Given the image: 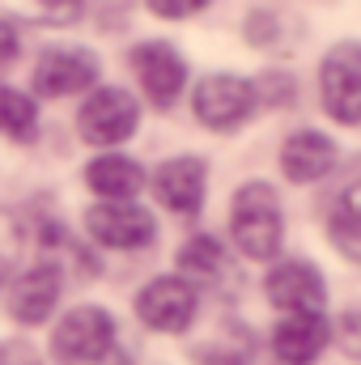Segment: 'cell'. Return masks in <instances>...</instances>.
Returning <instances> with one entry per match:
<instances>
[{
  "label": "cell",
  "instance_id": "11",
  "mask_svg": "<svg viewBox=\"0 0 361 365\" xmlns=\"http://www.w3.org/2000/svg\"><path fill=\"white\" fill-rule=\"evenodd\" d=\"M56 302H60V268L56 264H39V268H30L26 276H17V284L9 293V314L17 323L34 327V323H47L51 319Z\"/></svg>",
  "mask_w": 361,
  "mask_h": 365
},
{
  "label": "cell",
  "instance_id": "19",
  "mask_svg": "<svg viewBox=\"0 0 361 365\" xmlns=\"http://www.w3.org/2000/svg\"><path fill=\"white\" fill-rule=\"evenodd\" d=\"M13 9H21L34 21H73L81 13V0H4Z\"/></svg>",
  "mask_w": 361,
  "mask_h": 365
},
{
  "label": "cell",
  "instance_id": "3",
  "mask_svg": "<svg viewBox=\"0 0 361 365\" xmlns=\"http://www.w3.org/2000/svg\"><path fill=\"white\" fill-rule=\"evenodd\" d=\"M141 123V106L136 98L119 86H106V90H93L81 102V115H77V128H81V140L90 145H123Z\"/></svg>",
  "mask_w": 361,
  "mask_h": 365
},
{
  "label": "cell",
  "instance_id": "18",
  "mask_svg": "<svg viewBox=\"0 0 361 365\" xmlns=\"http://www.w3.org/2000/svg\"><path fill=\"white\" fill-rule=\"evenodd\" d=\"M221 264H225V255H221V242L217 238H208V234H195V238H187L179 251V268L187 276H200V280H213V276L221 272Z\"/></svg>",
  "mask_w": 361,
  "mask_h": 365
},
{
  "label": "cell",
  "instance_id": "9",
  "mask_svg": "<svg viewBox=\"0 0 361 365\" xmlns=\"http://www.w3.org/2000/svg\"><path fill=\"white\" fill-rule=\"evenodd\" d=\"M98 81V56L86 47H51L39 56L34 68V90L43 98H68Z\"/></svg>",
  "mask_w": 361,
  "mask_h": 365
},
{
  "label": "cell",
  "instance_id": "16",
  "mask_svg": "<svg viewBox=\"0 0 361 365\" xmlns=\"http://www.w3.org/2000/svg\"><path fill=\"white\" fill-rule=\"evenodd\" d=\"M327 234H332V242L345 259L361 264V179L340 191V200L327 217Z\"/></svg>",
  "mask_w": 361,
  "mask_h": 365
},
{
  "label": "cell",
  "instance_id": "2",
  "mask_svg": "<svg viewBox=\"0 0 361 365\" xmlns=\"http://www.w3.org/2000/svg\"><path fill=\"white\" fill-rule=\"evenodd\" d=\"M115 349V319L102 306L68 310L51 331V353L60 365H102Z\"/></svg>",
  "mask_w": 361,
  "mask_h": 365
},
{
  "label": "cell",
  "instance_id": "24",
  "mask_svg": "<svg viewBox=\"0 0 361 365\" xmlns=\"http://www.w3.org/2000/svg\"><path fill=\"white\" fill-rule=\"evenodd\" d=\"M225 365H243V361H225Z\"/></svg>",
  "mask_w": 361,
  "mask_h": 365
},
{
  "label": "cell",
  "instance_id": "5",
  "mask_svg": "<svg viewBox=\"0 0 361 365\" xmlns=\"http://www.w3.org/2000/svg\"><path fill=\"white\" fill-rule=\"evenodd\" d=\"M255 110V86L230 73H213L195 86V119L213 132H234Z\"/></svg>",
  "mask_w": 361,
  "mask_h": 365
},
{
  "label": "cell",
  "instance_id": "6",
  "mask_svg": "<svg viewBox=\"0 0 361 365\" xmlns=\"http://www.w3.org/2000/svg\"><path fill=\"white\" fill-rule=\"evenodd\" d=\"M86 230H90L93 242L115 247V251H141V247H149L158 238L153 217L141 204H128V200L93 204L90 212H86Z\"/></svg>",
  "mask_w": 361,
  "mask_h": 365
},
{
  "label": "cell",
  "instance_id": "10",
  "mask_svg": "<svg viewBox=\"0 0 361 365\" xmlns=\"http://www.w3.org/2000/svg\"><path fill=\"white\" fill-rule=\"evenodd\" d=\"M132 68L141 77V90L158 106H171L187 86V64H183V56L171 43H141L132 51Z\"/></svg>",
  "mask_w": 361,
  "mask_h": 365
},
{
  "label": "cell",
  "instance_id": "12",
  "mask_svg": "<svg viewBox=\"0 0 361 365\" xmlns=\"http://www.w3.org/2000/svg\"><path fill=\"white\" fill-rule=\"evenodd\" d=\"M332 340V327L323 314H289L272 331V353L285 365H310Z\"/></svg>",
  "mask_w": 361,
  "mask_h": 365
},
{
  "label": "cell",
  "instance_id": "1",
  "mask_svg": "<svg viewBox=\"0 0 361 365\" xmlns=\"http://www.w3.org/2000/svg\"><path fill=\"white\" fill-rule=\"evenodd\" d=\"M230 234L247 259H272L285 238V217L268 182H247L230 208Z\"/></svg>",
  "mask_w": 361,
  "mask_h": 365
},
{
  "label": "cell",
  "instance_id": "22",
  "mask_svg": "<svg viewBox=\"0 0 361 365\" xmlns=\"http://www.w3.org/2000/svg\"><path fill=\"white\" fill-rule=\"evenodd\" d=\"M17 51H21V38H17V26H9V21L0 17V68H9V64L17 60Z\"/></svg>",
  "mask_w": 361,
  "mask_h": 365
},
{
  "label": "cell",
  "instance_id": "20",
  "mask_svg": "<svg viewBox=\"0 0 361 365\" xmlns=\"http://www.w3.org/2000/svg\"><path fill=\"white\" fill-rule=\"evenodd\" d=\"M336 336H340V349H345L349 357H357V361H361V306H353V310H345V314H340Z\"/></svg>",
  "mask_w": 361,
  "mask_h": 365
},
{
  "label": "cell",
  "instance_id": "4",
  "mask_svg": "<svg viewBox=\"0 0 361 365\" xmlns=\"http://www.w3.org/2000/svg\"><path fill=\"white\" fill-rule=\"evenodd\" d=\"M319 93H323V106L332 119L361 123V43H336L323 56Z\"/></svg>",
  "mask_w": 361,
  "mask_h": 365
},
{
  "label": "cell",
  "instance_id": "21",
  "mask_svg": "<svg viewBox=\"0 0 361 365\" xmlns=\"http://www.w3.org/2000/svg\"><path fill=\"white\" fill-rule=\"evenodd\" d=\"M145 4H149L158 17H171V21H175V17H191V13H200L208 0H145Z\"/></svg>",
  "mask_w": 361,
  "mask_h": 365
},
{
  "label": "cell",
  "instance_id": "23",
  "mask_svg": "<svg viewBox=\"0 0 361 365\" xmlns=\"http://www.w3.org/2000/svg\"><path fill=\"white\" fill-rule=\"evenodd\" d=\"M0 365H43L39 361V353L30 349V344H0Z\"/></svg>",
  "mask_w": 361,
  "mask_h": 365
},
{
  "label": "cell",
  "instance_id": "14",
  "mask_svg": "<svg viewBox=\"0 0 361 365\" xmlns=\"http://www.w3.org/2000/svg\"><path fill=\"white\" fill-rule=\"evenodd\" d=\"M336 166V145L323 132H293L280 149V170L289 182H319Z\"/></svg>",
  "mask_w": 361,
  "mask_h": 365
},
{
  "label": "cell",
  "instance_id": "13",
  "mask_svg": "<svg viewBox=\"0 0 361 365\" xmlns=\"http://www.w3.org/2000/svg\"><path fill=\"white\" fill-rule=\"evenodd\" d=\"M153 191H158V200H162L171 212L195 217L200 204H204V162H195V158H175V162L158 166Z\"/></svg>",
  "mask_w": 361,
  "mask_h": 365
},
{
  "label": "cell",
  "instance_id": "8",
  "mask_svg": "<svg viewBox=\"0 0 361 365\" xmlns=\"http://www.w3.org/2000/svg\"><path fill=\"white\" fill-rule=\"evenodd\" d=\"M264 293L285 314H323V302H327V284H323L319 268L302 264V259L276 264L264 280Z\"/></svg>",
  "mask_w": 361,
  "mask_h": 365
},
{
  "label": "cell",
  "instance_id": "15",
  "mask_svg": "<svg viewBox=\"0 0 361 365\" xmlns=\"http://www.w3.org/2000/svg\"><path fill=\"white\" fill-rule=\"evenodd\" d=\"M86 182L102 200H132L145 187V175H141V166L132 158L106 153V158H93L90 166H86Z\"/></svg>",
  "mask_w": 361,
  "mask_h": 365
},
{
  "label": "cell",
  "instance_id": "7",
  "mask_svg": "<svg viewBox=\"0 0 361 365\" xmlns=\"http://www.w3.org/2000/svg\"><path fill=\"white\" fill-rule=\"evenodd\" d=\"M195 302H200V297H195V289H191L183 276H158V280H149V284L141 289L136 314H141L145 327L179 336V331L191 327V319H195Z\"/></svg>",
  "mask_w": 361,
  "mask_h": 365
},
{
  "label": "cell",
  "instance_id": "17",
  "mask_svg": "<svg viewBox=\"0 0 361 365\" xmlns=\"http://www.w3.org/2000/svg\"><path fill=\"white\" fill-rule=\"evenodd\" d=\"M34 132H39V102L13 86H0V136L30 140Z\"/></svg>",
  "mask_w": 361,
  "mask_h": 365
}]
</instances>
